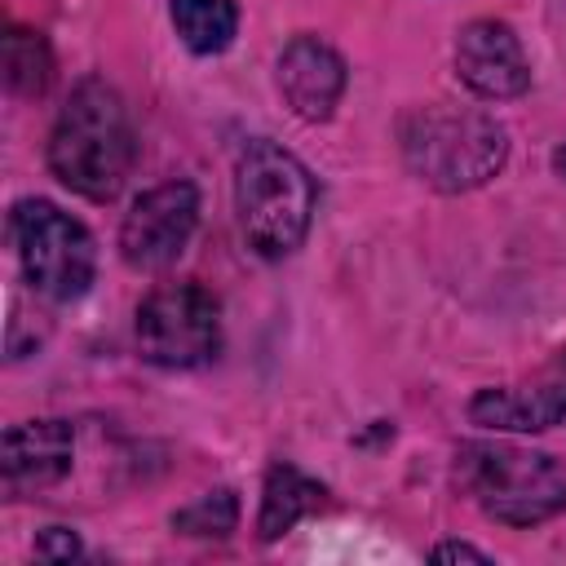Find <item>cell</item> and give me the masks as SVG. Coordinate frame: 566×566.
<instances>
[{
    "label": "cell",
    "instance_id": "obj_1",
    "mask_svg": "<svg viewBox=\"0 0 566 566\" xmlns=\"http://www.w3.org/2000/svg\"><path fill=\"white\" fill-rule=\"evenodd\" d=\"M137 159V137L124 97L106 80H84L49 137V168L84 199H115Z\"/></svg>",
    "mask_w": 566,
    "mask_h": 566
},
{
    "label": "cell",
    "instance_id": "obj_2",
    "mask_svg": "<svg viewBox=\"0 0 566 566\" xmlns=\"http://www.w3.org/2000/svg\"><path fill=\"white\" fill-rule=\"evenodd\" d=\"M234 208L248 248L265 261H279L301 248L314 217V177L310 168L274 142H248L234 168Z\"/></svg>",
    "mask_w": 566,
    "mask_h": 566
},
{
    "label": "cell",
    "instance_id": "obj_3",
    "mask_svg": "<svg viewBox=\"0 0 566 566\" xmlns=\"http://www.w3.org/2000/svg\"><path fill=\"white\" fill-rule=\"evenodd\" d=\"M407 168L433 190H473L500 172L509 155V133L486 111L420 106L402 119Z\"/></svg>",
    "mask_w": 566,
    "mask_h": 566
},
{
    "label": "cell",
    "instance_id": "obj_4",
    "mask_svg": "<svg viewBox=\"0 0 566 566\" xmlns=\"http://www.w3.org/2000/svg\"><path fill=\"white\" fill-rule=\"evenodd\" d=\"M455 478L478 509L504 526H535L566 509V469L553 455L513 442H464Z\"/></svg>",
    "mask_w": 566,
    "mask_h": 566
},
{
    "label": "cell",
    "instance_id": "obj_5",
    "mask_svg": "<svg viewBox=\"0 0 566 566\" xmlns=\"http://www.w3.org/2000/svg\"><path fill=\"white\" fill-rule=\"evenodd\" d=\"M9 230L35 292L53 301H75L88 292L97 252H93V234L75 217H66L49 199H22L9 217Z\"/></svg>",
    "mask_w": 566,
    "mask_h": 566
},
{
    "label": "cell",
    "instance_id": "obj_6",
    "mask_svg": "<svg viewBox=\"0 0 566 566\" xmlns=\"http://www.w3.org/2000/svg\"><path fill=\"white\" fill-rule=\"evenodd\" d=\"M137 349L155 367H199L221 349V310L199 283L155 287L137 310Z\"/></svg>",
    "mask_w": 566,
    "mask_h": 566
},
{
    "label": "cell",
    "instance_id": "obj_7",
    "mask_svg": "<svg viewBox=\"0 0 566 566\" xmlns=\"http://www.w3.org/2000/svg\"><path fill=\"white\" fill-rule=\"evenodd\" d=\"M195 221H199L195 186L190 181H164V186L146 190L133 203V212L124 217L119 252L137 270H164L186 252V243L195 234Z\"/></svg>",
    "mask_w": 566,
    "mask_h": 566
},
{
    "label": "cell",
    "instance_id": "obj_8",
    "mask_svg": "<svg viewBox=\"0 0 566 566\" xmlns=\"http://www.w3.org/2000/svg\"><path fill=\"white\" fill-rule=\"evenodd\" d=\"M473 424L482 429H509V433H539L566 420V345L548 354L544 367H535V376L500 385V389H482L469 402Z\"/></svg>",
    "mask_w": 566,
    "mask_h": 566
},
{
    "label": "cell",
    "instance_id": "obj_9",
    "mask_svg": "<svg viewBox=\"0 0 566 566\" xmlns=\"http://www.w3.org/2000/svg\"><path fill=\"white\" fill-rule=\"evenodd\" d=\"M455 71L460 80L482 97H517L531 84L526 53L509 22L478 18L455 40Z\"/></svg>",
    "mask_w": 566,
    "mask_h": 566
},
{
    "label": "cell",
    "instance_id": "obj_10",
    "mask_svg": "<svg viewBox=\"0 0 566 566\" xmlns=\"http://www.w3.org/2000/svg\"><path fill=\"white\" fill-rule=\"evenodd\" d=\"M279 93L301 119H327L345 93V62L318 35H296L279 57Z\"/></svg>",
    "mask_w": 566,
    "mask_h": 566
},
{
    "label": "cell",
    "instance_id": "obj_11",
    "mask_svg": "<svg viewBox=\"0 0 566 566\" xmlns=\"http://www.w3.org/2000/svg\"><path fill=\"white\" fill-rule=\"evenodd\" d=\"M4 491L35 495L66 478L71 469V429L62 420H31L4 433Z\"/></svg>",
    "mask_w": 566,
    "mask_h": 566
},
{
    "label": "cell",
    "instance_id": "obj_12",
    "mask_svg": "<svg viewBox=\"0 0 566 566\" xmlns=\"http://www.w3.org/2000/svg\"><path fill=\"white\" fill-rule=\"evenodd\" d=\"M327 504V491L305 478L296 464H274L265 473V491H261V517H256V535L270 544L279 535H287L305 513L323 509Z\"/></svg>",
    "mask_w": 566,
    "mask_h": 566
},
{
    "label": "cell",
    "instance_id": "obj_13",
    "mask_svg": "<svg viewBox=\"0 0 566 566\" xmlns=\"http://www.w3.org/2000/svg\"><path fill=\"white\" fill-rule=\"evenodd\" d=\"M172 27L190 53H221L239 31L234 0H172Z\"/></svg>",
    "mask_w": 566,
    "mask_h": 566
},
{
    "label": "cell",
    "instance_id": "obj_14",
    "mask_svg": "<svg viewBox=\"0 0 566 566\" xmlns=\"http://www.w3.org/2000/svg\"><path fill=\"white\" fill-rule=\"evenodd\" d=\"M49 66H53V62H49V49H44V40H40L35 31L13 27V31L4 35V80H9L13 93H22V97L44 93Z\"/></svg>",
    "mask_w": 566,
    "mask_h": 566
},
{
    "label": "cell",
    "instance_id": "obj_15",
    "mask_svg": "<svg viewBox=\"0 0 566 566\" xmlns=\"http://www.w3.org/2000/svg\"><path fill=\"white\" fill-rule=\"evenodd\" d=\"M234 522H239V500H234L230 486H217V491L199 495L190 509H181L172 517V526L181 535H217V539H226L234 531Z\"/></svg>",
    "mask_w": 566,
    "mask_h": 566
},
{
    "label": "cell",
    "instance_id": "obj_16",
    "mask_svg": "<svg viewBox=\"0 0 566 566\" xmlns=\"http://www.w3.org/2000/svg\"><path fill=\"white\" fill-rule=\"evenodd\" d=\"M35 553H40V557H75V553H80V539H75L66 526H53V531L35 544Z\"/></svg>",
    "mask_w": 566,
    "mask_h": 566
},
{
    "label": "cell",
    "instance_id": "obj_17",
    "mask_svg": "<svg viewBox=\"0 0 566 566\" xmlns=\"http://www.w3.org/2000/svg\"><path fill=\"white\" fill-rule=\"evenodd\" d=\"M433 557H438V562H486V553H478V548H469V544H438Z\"/></svg>",
    "mask_w": 566,
    "mask_h": 566
},
{
    "label": "cell",
    "instance_id": "obj_18",
    "mask_svg": "<svg viewBox=\"0 0 566 566\" xmlns=\"http://www.w3.org/2000/svg\"><path fill=\"white\" fill-rule=\"evenodd\" d=\"M553 168H557V172H562V177H566V146H562V150H557V155H553Z\"/></svg>",
    "mask_w": 566,
    "mask_h": 566
}]
</instances>
